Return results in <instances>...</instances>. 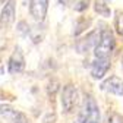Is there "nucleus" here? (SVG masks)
<instances>
[{
	"label": "nucleus",
	"mask_w": 123,
	"mask_h": 123,
	"mask_svg": "<svg viewBox=\"0 0 123 123\" xmlns=\"http://www.w3.org/2000/svg\"><path fill=\"white\" fill-rule=\"evenodd\" d=\"M0 2H2V3H5V2H6V0H0Z\"/></svg>",
	"instance_id": "20"
},
{
	"label": "nucleus",
	"mask_w": 123,
	"mask_h": 123,
	"mask_svg": "<svg viewBox=\"0 0 123 123\" xmlns=\"http://www.w3.org/2000/svg\"><path fill=\"white\" fill-rule=\"evenodd\" d=\"M110 2H111V0H95L94 9H95V12L100 15V16L110 18V15H111V10L109 7V3Z\"/></svg>",
	"instance_id": "11"
},
{
	"label": "nucleus",
	"mask_w": 123,
	"mask_h": 123,
	"mask_svg": "<svg viewBox=\"0 0 123 123\" xmlns=\"http://www.w3.org/2000/svg\"><path fill=\"white\" fill-rule=\"evenodd\" d=\"M111 63L110 57H95V60L91 63V76L94 79H101L104 75H107Z\"/></svg>",
	"instance_id": "8"
},
{
	"label": "nucleus",
	"mask_w": 123,
	"mask_h": 123,
	"mask_svg": "<svg viewBox=\"0 0 123 123\" xmlns=\"http://www.w3.org/2000/svg\"><path fill=\"white\" fill-rule=\"evenodd\" d=\"M16 18V2L15 0H6L2 12H0V26L10 28Z\"/></svg>",
	"instance_id": "4"
},
{
	"label": "nucleus",
	"mask_w": 123,
	"mask_h": 123,
	"mask_svg": "<svg viewBox=\"0 0 123 123\" xmlns=\"http://www.w3.org/2000/svg\"><path fill=\"white\" fill-rule=\"evenodd\" d=\"M114 28L117 31V34L123 37V12L117 10L116 16H114Z\"/></svg>",
	"instance_id": "13"
},
{
	"label": "nucleus",
	"mask_w": 123,
	"mask_h": 123,
	"mask_svg": "<svg viewBox=\"0 0 123 123\" xmlns=\"http://www.w3.org/2000/svg\"><path fill=\"white\" fill-rule=\"evenodd\" d=\"M122 68H123V57H122Z\"/></svg>",
	"instance_id": "19"
},
{
	"label": "nucleus",
	"mask_w": 123,
	"mask_h": 123,
	"mask_svg": "<svg viewBox=\"0 0 123 123\" xmlns=\"http://www.w3.org/2000/svg\"><path fill=\"white\" fill-rule=\"evenodd\" d=\"M75 2H76V0H59V3L62 6H72Z\"/></svg>",
	"instance_id": "18"
},
{
	"label": "nucleus",
	"mask_w": 123,
	"mask_h": 123,
	"mask_svg": "<svg viewBox=\"0 0 123 123\" xmlns=\"http://www.w3.org/2000/svg\"><path fill=\"white\" fill-rule=\"evenodd\" d=\"M29 29H31V26L26 24V22H19V28H18V31L22 34V35H28L29 34Z\"/></svg>",
	"instance_id": "16"
},
{
	"label": "nucleus",
	"mask_w": 123,
	"mask_h": 123,
	"mask_svg": "<svg viewBox=\"0 0 123 123\" xmlns=\"http://www.w3.org/2000/svg\"><path fill=\"white\" fill-rule=\"evenodd\" d=\"M0 116L9 123H29L28 117L22 111L13 109L12 105L7 104H0Z\"/></svg>",
	"instance_id": "6"
},
{
	"label": "nucleus",
	"mask_w": 123,
	"mask_h": 123,
	"mask_svg": "<svg viewBox=\"0 0 123 123\" xmlns=\"http://www.w3.org/2000/svg\"><path fill=\"white\" fill-rule=\"evenodd\" d=\"M57 89H59V82L57 81H51L49 84V86H47V94H49V97H54Z\"/></svg>",
	"instance_id": "15"
},
{
	"label": "nucleus",
	"mask_w": 123,
	"mask_h": 123,
	"mask_svg": "<svg viewBox=\"0 0 123 123\" xmlns=\"http://www.w3.org/2000/svg\"><path fill=\"white\" fill-rule=\"evenodd\" d=\"M101 89L105 92H110L113 95H119L123 97V79H120L119 76H110L103 81L101 84Z\"/></svg>",
	"instance_id": "10"
},
{
	"label": "nucleus",
	"mask_w": 123,
	"mask_h": 123,
	"mask_svg": "<svg viewBox=\"0 0 123 123\" xmlns=\"http://www.w3.org/2000/svg\"><path fill=\"white\" fill-rule=\"evenodd\" d=\"M89 3H91V0H79L78 3H75V10L76 12H79V13H82V12H85L88 7H89Z\"/></svg>",
	"instance_id": "14"
},
{
	"label": "nucleus",
	"mask_w": 123,
	"mask_h": 123,
	"mask_svg": "<svg viewBox=\"0 0 123 123\" xmlns=\"http://www.w3.org/2000/svg\"><path fill=\"white\" fill-rule=\"evenodd\" d=\"M98 37H100V29H95V31L88 32L84 38L76 41V44H75L76 51H78V53H86L91 49H94V45L98 41Z\"/></svg>",
	"instance_id": "9"
},
{
	"label": "nucleus",
	"mask_w": 123,
	"mask_h": 123,
	"mask_svg": "<svg viewBox=\"0 0 123 123\" xmlns=\"http://www.w3.org/2000/svg\"><path fill=\"white\" fill-rule=\"evenodd\" d=\"M114 45H116V40H114L111 29L107 25L101 24L98 41L94 45V49H92L94 50V56L95 57H110L114 50Z\"/></svg>",
	"instance_id": "1"
},
{
	"label": "nucleus",
	"mask_w": 123,
	"mask_h": 123,
	"mask_svg": "<svg viewBox=\"0 0 123 123\" xmlns=\"http://www.w3.org/2000/svg\"><path fill=\"white\" fill-rule=\"evenodd\" d=\"M79 101V92L73 84H68L63 86L60 92V104H62V110L66 114H70L75 111V107L78 105Z\"/></svg>",
	"instance_id": "3"
},
{
	"label": "nucleus",
	"mask_w": 123,
	"mask_h": 123,
	"mask_svg": "<svg viewBox=\"0 0 123 123\" xmlns=\"http://www.w3.org/2000/svg\"><path fill=\"white\" fill-rule=\"evenodd\" d=\"M49 0H29V13L37 22H43L47 16Z\"/></svg>",
	"instance_id": "7"
},
{
	"label": "nucleus",
	"mask_w": 123,
	"mask_h": 123,
	"mask_svg": "<svg viewBox=\"0 0 123 123\" xmlns=\"http://www.w3.org/2000/svg\"><path fill=\"white\" fill-rule=\"evenodd\" d=\"M24 69H25V56L21 47H16L7 60V72L10 75H16V73H22Z\"/></svg>",
	"instance_id": "5"
},
{
	"label": "nucleus",
	"mask_w": 123,
	"mask_h": 123,
	"mask_svg": "<svg viewBox=\"0 0 123 123\" xmlns=\"http://www.w3.org/2000/svg\"><path fill=\"white\" fill-rule=\"evenodd\" d=\"M78 122L79 123H101L100 107H98L94 97L85 95L82 107H81V111H79Z\"/></svg>",
	"instance_id": "2"
},
{
	"label": "nucleus",
	"mask_w": 123,
	"mask_h": 123,
	"mask_svg": "<svg viewBox=\"0 0 123 123\" xmlns=\"http://www.w3.org/2000/svg\"><path fill=\"white\" fill-rule=\"evenodd\" d=\"M91 25V19H86V18H81L78 22H76V25H75V31H73V34L78 37V35H81L84 31H86L88 29V26Z\"/></svg>",
	"instance_id": "12"
},
{
	"label": "nucleus",
	"mask_w": 123,
	"mask_h": 123,
	"mask_svg": "<svg viewBox=\"0 0 123 123\" xmlns=\"http://www.w3.org/2000/svg\"><path fill=\"white\" fill-rule=\"evenodd\" d=\"M107 123H123V119L119 114L111 113V114H109V120H107Z\"/></svg>",
	"instance_id": "17"
}]
</instances>
